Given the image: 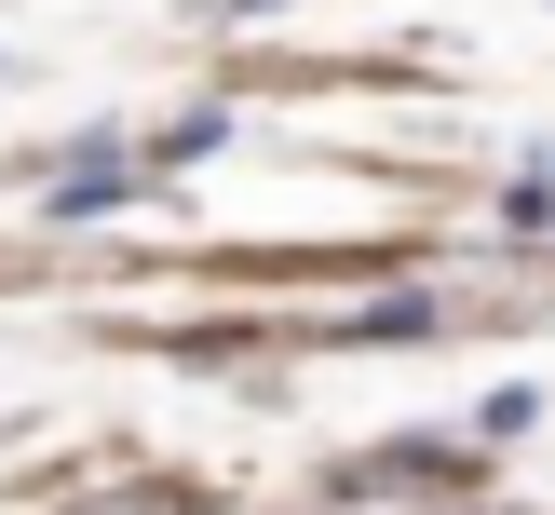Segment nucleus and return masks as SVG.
<instances>
[{
  "mask_svg": "<svg viewBox=\"0 0 555 515\" xmlns=\"http://www.w3.org/2000/svg\"><path fill=\"white\" fill-rule=\"evenodd\" d=\"M217 136H231V108H190V123H163V136H150V163H204Z\"/></svg>",
  "mask_w": 555,
  "mask_h": 515,
  "instance_id": "nucleus-2",
  "label": "nucleus"
},
{
  "mask_svg": "<svg viewBox=\"0 0 555 515\" xmlns=\"http://www.w3.org/2000/svg\"><path fill=\"white\" fill-rule=\"evenodd\" d=\"M122 204H135V177L108 163V136H95V150H81L68 177H54V217H68V231H95V217H122Z\"/></svg>",
  "mask_w": 555,
  "mask_h": 515,
  "instance_id": "nucleus-1",
  "label": "nucleus"
},
{
  "mask_svg": "<svg viewBox=\"0 0 555 515\" xmlns=\"http://www.w3.org/2000/svg\"><path fill=\"white\" fill-rule=\"evenodd\" d=\"M217 14H285V0H217Z\"/></svg>",
  "mask_w": 555,
  "mask_h": 515,
  "instance_id": "nucleus-3",
  "label": "nucleus"
}]
</instances>
